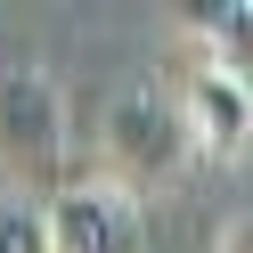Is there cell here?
Here are the masks:
<instances>
[{
	"instance_id": "cell-6",
	"label": "cell",
	"mask_w": 253,
	"mask_h": 253,
	"mask_svg": "<svg viewBox=\"0 0 253 253\" xmlns=\"http://www.w3.org/2000/svg\"><path fill=\"white\" fill-rule=\"evenodd\" d=\"M212 253H253V212H237V220H229V229H220V237H212Z\"/></svg>"
},
{
	"instance_id": "cell-5",
	"label": "cell",
	"mask_w": 253,
	"mask_h": 253,
	"mask_svg": "<svg viewBox=\"0 0 253 253\" xmlns=\"http://www.w3.org/2000/svg\"><path fill=\"white\" fill-rule=\"evenodd\" d=\"M0 253H57V237H49V204H25V196L0 204Z\"/></svg>"
},
{
	"instance_id": "cell-3",
	"label": "cell",
	"mask_w": 253,
	"mask_h": 253,
	"mask_svg": "<svg viewBox=\"0 0 253 253\" xmlns=\"http://www.w3.org/2000/svg\"><path fill=\"white\" fill-rule=\"evenodd\" d=\"M49 237H57V253H147L139 188H123L115 171L74 180L66 196H49Z\"/></svg>"
},
{
	"instance_id": "cell-1",
	"label": "cell",
	"mask_w": 253,
	"mask_h": 253,
	"mask_svg": "<svg viewBox=\"0 0 253 253\" xmlns=\"http://www.w3.org/2000/svg\"><path fill=\"white\" fill-rule=\"evenodd\" d=\"M0 171H17L25 188H49L66 196V98H57L49 74H8L0 82Z\"/></svg>"
},
{
	"instance_id": "cell-4",
	"label": "cell",
	"mask_w": 253,
	"mask_h": 253,
	"mask_svg": "<svg viewBox=\"0 0 253 253\" xmlns=\"http://www.w3.org/2000/svg\"><path fill=\"white\" fill-rule=\"evenodd\" d=\"M180 115H188L196 155H237L253 139V82H245V66L204 57V66L180 82Z\"/></svg>"
},
{
	"instance_id": "cell-2",
	"label": "cell",
	"mask_w": 253,
	"mask_h": 253,
	"mask_svg": "<svg viewBox=\"0 0 253 253\" xmlns=\"http://www.w3.org/2000/svg\"><path fill=\"white\" fill-rule=\"evenodd\" d=\"M188 155H196V139H188V115L180 98H164V90H123L115 106H106V164H115L123 188H147V180H171V171H188Z\"/></svg>"
}]
</instances>
